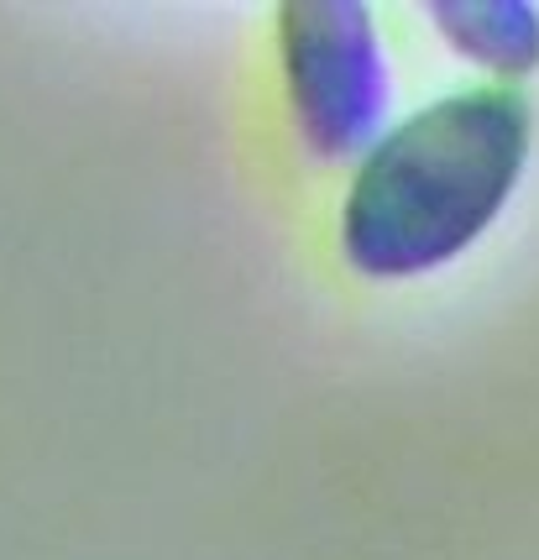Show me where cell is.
Segmentation results:
<instances>
[{"mask_svg":"<svg viewBox=\"0 0 539 560\" xmlns=\"http://www.w3.org/2000/svg\"><path fill=\"white\" fill-rule=\"evenodd\" d=\"M535 142V105L482 84L441 100L367 147L341 215L345 262L414 278L461 257L503 215Z\"/></svg>","mask_w":539,"mask_h":560,"instance_id":"cell-1","label":"cell"},{"mask_svg":"<svg viewBox=\"0 0 539 560\" xmlns=\"http://www.w3.org/2000/svg\"><path fill=\"white\" fill-rule=\"evenodd\" d=\"M283 73L304 142L319 158H351L377 142L388 116V58L372 11L356 0L283 5Z\"/></svg>","mask_w":539,"mask_h":560,"instance_id":"cell-2","label":"cell"},{"mask_svg":"<svg viewBox=\"0 0 539 560\" xmlns=\"http://www.w3.org/2000/svg\"><path fill=\"white\" fill-rule=\"evenodd\" d=\"M450 48H461L471 63L518 79L539 69V5L529 0H445L430 5Z\"/></svg>","mask_w":539,"mask_h":560,"instance_id":"cell-3","label":"cell"}]
</instances>
